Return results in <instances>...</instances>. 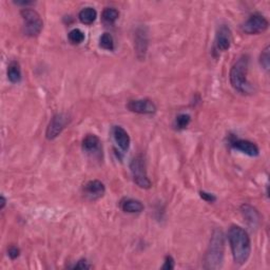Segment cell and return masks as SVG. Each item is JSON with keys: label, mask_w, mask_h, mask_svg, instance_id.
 <instances>
[{"label": "cell", "mask_w": 270, "mask_h": 270, "mask_svg": "<svg viewBox=\"0 0 270 270\" xmlns=\"http://www.w3.org/2000/svg\"><path fill=\"white\" fill-rule=\"evenodd\" d=\"M230 145L232 146V148L238 150V151H241L242 153L248 156H258L260 154L259 147L250 140L234 138L230 140Z\"/></svg>", "instance_id": "12"}, {"label": "cell", "mask_w": 270, "mask_h": 270, "mask_svg": "<svg viewBox=\"0 0 270 270\" xmlns=\"http://www.w3.org/2000/svg\"><path fill=\"white\" fill-rule=\"evenodd\" d=\"M149 44V37H148V29L145 26H140L134 33V49L136 52V56L142 61L145 59L147 50Z\"/></svg>", "instance_id": "8"}, {"label": "cell", "mask_w": 270, "mask_h": 270, "mask_svg": "<svg viewBox=\"0 0 270 270\" xmlns=\"http://www.w3.org/2000/svg\"><path fill=\"white\" fill-rule=\"evenodd\" d=\"M15 3H16V4H18V5H31V4H33L34 2L33 1H17V2H15Z\"/></svg>", "instance_id": "29"}, {"label": "cell", "mask_w": 270, "mask_h": 270, "mask_svg": "<svg viewBox=\"0 0 270 270\" xmlns=\"http://www.w3.org/2000/svg\"><path fill=\"white\" fill-rule=\"evenodd\" d=\"M102 20L108 25H113L119 17V12L115 7H106L101 14Z\"/></svg>", "instance_id": "19"}, {"label": "cell", "mask_w": 270, "mask_h": 270, "mask_svg": "<svg viewBox=\"0 0 270 270\" xmlns=\"http://www.w3.org/2000/svg\"><path fill=\"white\" fill-rule=\"evenodd\" d=\"M20 15L24 19V30L26 35L30 37H36L40 34L43 28V21L40 15L35 10L26 9L20 11Z\"/></svg>", "instance_id": "5"}, {"label": "cell", "mask_w": 270, "mask_h": 270, "mask_svg": "<svg viewBox=\"0 0 270 270\" xmlns=\"http://www.w3.org/2000/svg\"><path fill=\"white\" fill-rule=\"evenodd\" d=\"M232 42V35L230 29L227 26H221L217 29L214 39V48L219 52H225L229 50Z\"/></svg>", "instance_id": "9"}, {"label": "cell", "mask_w": 270, "mask_h": 270, "mask_svg": "<svg viewBox=\"0 0 270 270\" xmlns=\"http://www.w3.org/2000/svg\"><path fill=\"white\" fill-rule=\"evenodd\" d=\"M68 38L73 44H80L85 40V34L79 29H73L72 31H70L69 35H68Z\"/></svg>", "instance_id": "21"}, {"label": "cell", "mask_w": 270, "mask_h": 270, "mask_svg": "<svg viewBox=\"0 0 270 270\" xmlns=\"http://www.w3.org/2000/svg\"><path fill=\"white\" fill-rule=\"evenodd\" d=\"M173 268H174V260H173V258H172L171 256H167L166 258H165V262H164V265H163L162 269L171 270Z\"/></svg>", "instance_id": "24"}, {"label": "cell", "mask_w": 270, "mask_h": 270, "mask_svg": "<svg viewBox=\"0 0 270 270\" xmlns=\"http://www.w3.org/2000/svg\"><path fill=\"white\" fill-rule=\"evenodd\" d=\"M269 27L268 20L259 13L251 15V16L245 21V24L242 26L243 32L249 35L261 34L265 32Z\"/></svg>", "instance_id": "6"}, {"label": "cell", "mask_w": 270, "mask_h": 270, "mask_svg": "<svg viewBox=\"0 0 270 270\" xmlns=\"http://www.w3.org/2000/svg\"><path fill=\"white\" fill-rule=\"evenodd\" d=\"M97 17V12L94 9V7L91 6H87L82 9L79 14H78V18L84 25H92L93 22L96 20Z\"/></svg>", "instance_id": "17"}, {"label": "cell", "mask_w": 270, "mask_h": 270, "mask_svg": "<svg viewBox=\"0 0 270 270\" xmlns=\"http://www.w3.org/2000/svg\"><path fill=\"white\" fill-rule=\"evenodd\" d=\"M241 212L247 224H248L251 228L259 227V225L261 223V215L256 208L252 207L251 205L244 204L241 207Z\"/></svg>", "instance_id": "14"}, {"label": "cell", "mask_w": 270, "mask_h": 270, "mask_svg": "<svg viewBox=\"0 0 270 270\" xmlns=\"http://www.w3.org/2000/svg\"><path fill=\"white\" fill-rule=\"evenodd\" d=\"M200 197L204 201L208 202H214L216 201V198L213 196V194L208 193L206 191H201L200 192Z\"/></svg>", "instance_id": "26"}, {"label": "cell", "mask_w": 270, "mask_h": 270, "mask_svg": "<svg viewBox=\"0 0 270 270\" xmlns=\"http://www.w3.org/2000/svg\"><path fill=\"white\" fill-rule=\"evenodd\" d=\"M248 56L239 57L237 61L231 67L229 73L230 84L236 91L242 94H250L253 91V88L247 78L248 73Z\"/></svg>", "instance_id": "2"}, {"label": "cell", "mask_w": 270, "mask_h": 270, "mask_svg": "<svg viewBox=\"0 0 270 270\" xmlns=\"http://www.w3.org/2000/svg\"><path fill=\"white\" fill-rule=\"evenodd\" d=\"M104 192H106V187L101 181H97V179L88 182L84 187L85 197L90 201L100 200L104 196Z\"/></svg>", "instance_id": "11"}, {"label": "cell", "mask_w": 270, "mask_h": 270, "mask_svg": "<svg viewBox=\"0 0 270 270\" xmlns=\"http://www.w3.org/2000/svg\"><path fill=\"white\" fill-rule=\"evenodd\" d=\"M112 134H113L114 140L116 142V145L119 147V149L124 152L128 151L131 144V139L128 132L121 126H114L113 129H112Z\"/></svg>", "instance_id": "13"}, {"label": "cell", "mask_w": 270, "mask_h": 270, "mask_svg": "<svg viewBox=\"0 0 270 270\" xmlns=\"http://www.w3.org/2000/svg\"><path fill=\"white\" fill-rule=\"evenodd\" d=\"M228 239L235 263L237 265L246 264L251 253V241L247 231L234 225L228 231Z\"/></svg>", "instance_id": "1"}, {"label": "cell", "mask_w": 270, "mask_h": 270, "mask_svg": "<svg viewBox=\"0 0 270 270\" xmlns=\"http://www.w3.org/2000/svg\"><path fill=\"white\" fill-rule=\"evenodd\" d=\"M130 171L133 177L134 183L136 184L139 188L149 189L151 188V181H150L147 170H146V163L144 157L141 155L134 156L130 163Z\"/></svg>", "instance_id": "4"}, {"label": "cell", "mask_w": 270, "mask_h": 270, "mask_svg": "<svg viewBox=\"0 0 270 270\" xmlns=\"http://www.w3.org/2000/svg\"><path fill=\"white\" fill-rule=\"evenodd\" d=\"M191 122V117L188 114H179L175 118V128L177 130H184L189 126Z\"/></svg>", "instance_id": "22"}, {"label": "cell", "mask_w": 270, "mask_h": 270, "mask_svg": "<svg viewBox=\"0 0 270 270\" xmlns=\"http://www.w3.org/2000/svg\"><path fill=\"white\" fill-rule=\"evenodd\" d=\"M70 118L68 115L64 113H57L51 118V121L48 125V128L46 131V137L49 140L55 139L59 134L63 132L67 125L69 124Z\"/></svg>", "instance_id": "7"}, {"label": "cell", "mask_w": 270, "mask_h": 270, "mask_svg": "<svg viewBox=\"0 0 270 270\" xmlns=\"http://www.w3.org/2000/svg\"><path fill=\"white\" fill-rule=\"evenodd\" d=\"M260 64L264 68V70L268 71L270 67V48L267 46L260 55Z\"/></svg>", "instance_id": "23"}, {"label": "cell", "mask_w": 270, "mask_h": 270, "mask_svg": "<svg viewBox=\"0 0 270 270\" xmlns=\"http://www.w3.org/2000/svg\"><path fill=\"white\" fill-rule=\"evenodd\" d=\"M127 108L137 114H153L156 112L155 103L148 99L130 101L127 104Z\"/></svg>", "instance_id": "10"}, {"label": "cell", "mask_w": 270, "mask_h": 270, "mask_svg": "<svg viewBox=\"0 0 270 270\" xmlns=\"http://www.w3.org/2000/svg\"><path fill=\"white\" fill-rule=\"evenodd\" d=\"M121 208L124 212L127 213H139L144 211V205L138 200L134 199H124L121 201Z\"/></svg>", "instance_id": "16"}, {"label": "cell", "mask_w": 270, "mask_h": 270, "mask_svg": "<svg viewBox=\"0 0 270 270\" xmlns=\"http://www.w3.org/2000/svg\"><path fill=\"white\" fill-rule=\"evenodd\" d=\"M7 78L13 84H18L21 81V69L17 62H12L7 67Z\"/></svg>", "instance_id": "18"}, {"label": "cell", "mask_w": 270, "mask_h": 270, "mask_svg": "<svg viewBox=\"0 0 270 270\" xmlns=\"http://www.w3.org/2000/svg\"><path fill=\"white\" fill-rule=\"evenodd\" d=\"M225 241L222 230L216 229L213 231L208 250L205 256V268L219 269L223 264Z\"/></svg>", "instance_id": "3"}, {"label": "cell", "mask_w": 270, "mask_h": 270, "mask_svg": "<svg viewBox=\"0 0 270 270\" xmlns=\"http://www.w3.org/2000/svg\"><path fill=\"white\" fill-rule=\"evenodd\" d=\"M74 269H91L92 266L89 264V262H87L86 260H80L77 262V264H75Z\"/></svg>", "instance_id": "27"}, {"label": "cell", "mask_w": 270, "mask_h": 270, "mask_svg": "<svg viewBox=\"0 0 270 270\" xmlns=\"http://www.w3.org/2000/svg\"><path fill=\"white\" fill-rule=\"evenodd\" d=\"M100 46L107 50V51H113L114 50V39L110 33H103L100 38Z\"/></svg>", "instance_id": "20"}, {"label": "cell", "mask_w": 270, "mask_h": 270, "mask_svg": "<svg viewBox=\"0 0 270 270\" xmlns=\"http://www.w3.org/2000/svg\"><path fill=\"white\" fill-rule=\"evenodd\" d=\"M7 254H9V257L12 260H15V259H17L20 256V250H19L18 247H16V246H11L10 248L7 249Z\"/></svg>", "instance_id": "25"}, {"label": "cell", "mask_w": 270, "mask_h": 270, "mask_svg": "<svg viewBox=\"0 0 270 270\" xmlns=\"http://www.w3.org/2000/svg\"><path fill=\"white\" fill-rule=\"evenodd\" d=\"M81 147L85 152L93 154L101 151V142L99 136H96L94 134H88L87 136L82 139Z\"/></svg>", "instance_id": "15"}, {"label": "cell", "mask_w": 270, "mask_h": 270, "mask_svg": "<svg viewBox=\"0 0 270 270\" xmlns=\"http://www.w3.org/2000/svg\"><path fill=\"white\" fill-rule=\"evenodd\" d=\"M0 202H1V204H0V209L2 210L5 207V205H6V200H5V198L3 196H1V198H0Z\"/></svg>", "instance_id": "28"}]
</instances>
